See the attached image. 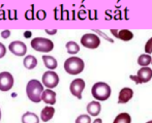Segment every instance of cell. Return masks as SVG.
Listing matches in <instances>:
<instances>
[{
    "mask_svg": "<svg viewBox=\"0 0 152 123\" xmlns=\"http://www.w3.org/2000/svg\"><path fill=\"white\" fill-rule=\"evenodd\" d=\"M132 96H134V91H132V88H128V87L122 88L118 95V103L119 105H122V103L128 102L132 98Z\"/></svg>",
    "mask_w": 152,
    "mask_h": 123,
    "instance_id": "11",
    "label": "cell"
},
{
    "mask_svg": "<svg viewBox=\"0 0 152 123\" xmlns=\"http://www.w3.org/2000/svg\"><path fill=\"white\" fill-rule=\"evenodd\" d=\"M42 82L47 88L52 89V88H55L59 84V77L53 70H48V72H46L42 75Z\"/></svg>",
    "mask_w": 152,
    "mask_h": 123,
    "instance_id": "7",
    "label": "cell"
},
{
    "mask_svg": "<svg viewBox=\"0 0 152 123\" xmlns=\"http://www.w3.org/2000/svg\"><path fill=\"white\" fill-rule=\"evenodd\" d=\"M114 35L116 37H118L119 40H123V42H128V40L134 38V33L130 30L127 29H121L120 31H118L117 33H114Z\"/></svg>",
    "mask_w": 152,
    "mask_h": 123,
    "instance_id": "16",
    "label": "cell"
},
{
    "mask_svg": "<svg viewBox=\"0 0 152 123\" xmlns=\"http://www.w3.org/2000/svg\"><path fill=\"white\" fill-rule=\"evenodd\" d=\"M44 92V86L38 80H30L27 83L26 93L32 102L38 103L42 101V95Z\"/></svg>",
    "mask_w": 152,
    "mask_h": 123,
    "instance_id": "1",
    "label": "cell"
},
{
    "mask_svg": "<svg viewBox=\"0 0 152 123\" xmlns=\"http://www.w3.org/2000/svg\"><path fill=\"white\" fill-rule=\"evenodd\" d=\"M31 48L37 52L48 53L54 49V44L51 40L45 37H34L30 42Z\"/></svg>",
    "mask_w": 152,
    "mask_h": 123,
    "instance_id": "4",
    "label": "cell"
},
{
    "mask_svg": "<svg viewBox=\"0 0 152 123\" xmlns=\"http://www.w3.org/2000/svg\"><path fill=\"white\" fill-rule=\"evenodd\" d=\"M0 120H1V110H0Z\"/></svg>",
    "mask_w": 152,
    "mask_h": 123,
    "instance_id": "30",
    "label": "cell"
},
{
    "mask_svg": "<svg viewBox=\"0 0 152 123\" xmlns=\"http://www.w3.org/2000/svg\"><path fill=\"white\" fill-rule=\"evenodd\" d=\"M145 52H146V54L152 53V37L147 40L146 45H145Z\"/></svg>",
    "mask_w": 152,
    "mask_h": 123,
    "instance_id": "23",
    "label": "cell"
},
{
    "mask_svg": "<svg viewBox=\"0 0 152 123\" xmlns=\"http://www.w3.org/2000/svg\"><path fill=\"white\" fill-rule=\"evenodd\" d=\"M151 62H152V58L149 54H142L138 58V64L140 66H142V67L148 66L149 64H151Z\"/></svg>",
    "mask_w": 152,
    "mask_h": 123,
    "instance_id": "20",
    "label": "cell"
},
{
    "mask_svg": "<svg viewBox=\"0 0 152 123\" xmlns=\"http://www.w3.org/2000/svg\"><path fill=\"white\" fill-rule=\"evenodd\" d=\"M65 48H66V51H67V53L68 54H72V55H75V54L79 53V51H80V46H79V45L77 44L76 42H72V40L66 42Z\"/></svg>",
    "mask_w": 152,
    "mask_h": 123,
    "instance_id": "19",
    "label": "cell"
},
{
    "mask_svg": "<svg viewBox=\"0 0 152 123\" xmlns=\"http://www.w3.org/2000/svg\"><path fill=\"white\" fill-rule=\"evenodd\" d=\"M86 110L90 116H98L102 111V105L98 101H91L87 105Z\"/></svg>",
    "mask_w": 152,
    "mask_h": 123,
    "instance_id": "13",
    "label": "cell"
},
{
    "mask_svg": "<svg viewBox=\"0 0 152 123\" xmlns=\"http://www.w3.org/2000/svg\"><path fill=\"white\" fill-rule=\"evenodd\" d=\"M64 70L68 75H76L84 70L85 63L80 57H69L64 62Z\"/></svg>",
    "mask_w": 152,
    "mask_h": 123,
    "instance_id": "3",
    "label": "cell"
},
{
    "mask_svg": "<svg viewBox=\"0 0 152 123\" xmlns=\"http://www.w3.org/2000/svg\"><path fill=\"white\" fill-rule=\"evenodd\" d=\"M22 123H39V118L35 113L26 112L22 116Z\"/></svg>",
    "mask_w": 152,
    "mask_h": 123,
    "instance_id": "17",
    "label": "cell"
},
{
    "mask_svg": "<svg viewBox=\"0 0 152 123\" xmlns=\"http://www.w3.org/2000/svg\"><path fill=\"white\" fill-rule=\"evenodd\" d=\"M8 50L12 52L14 55L16 56H24L27 52V47L26 45L23 42H20V40H15V42H12L8 46Z\"/></svg>",
    "mask_w": 152,
    "mask_h": 123,
    "instance_id": "9",
    "label": "cell"
},
{
    "mask_svg": "<svg viewBox=\"0 0 152 123\" xmlns=\"http://www.w3.org/2000/svg\"><path fill=\"white\" fill-rule=\"evenodd\" d=\"M81 45L87 49H97L100 45V38L94 33H86L81 37Z\"/></svg>",
    "mask_w": 152,
    "mask_h": 123,
    "instance_id": "5",
    "label": "cell"
},
{
    "mask_svg": "<svg viewBox=\"0 0 152 123\" xmlns=\"http://www.w3.org/2000/svg\"><path fill=\"white\" fill-rule=\"evenodd\" d=\"M93 123H102V120L100 119V118H96V119L93 121Z\"/></svg>",
    "mask_w": 152,
    "mask_h": 123,
    "instance_id": "29",
    "label": "cell"
},
{
    "mask_svg": "<svg viewBox=\"0 0 152 123\" xmlns=\"http://www.w3.org/2000/svg\"><path fill=\"white\" fill-rule=\"evenodd\" d=\"M139 80H140L141 84L143 83H148L152 79V70L149 66H144V67L140 68L137 72Z\"/></svg>",
    "mask_w": 152,
    "mask_h": 123,
    "instance_id": "10",
    "label": "cell"
},
{
    "mask_svg": "<svg viewBox=\"0 0 152 123\" xmlns=\"http://www.w3.org/2000/svg\"><path fill=\"white\" fill-rule=\"evenodd\" d=\"M10 35V30H3V31L1 32V36L3 38H8Z\"/></svg>",
    "mask_w": 152,
    "mask_h": 123,
    "instance_id": "26",
    "label": "cell"
},
{
    "mask_svg": "<svg viewBox=\"0 0 152 123\" xmlns=\"http://www.w3.org/2000/svg\"><path fill=\"white\" fill-rule=\"evenodd\" d=\"M151 64H152V62H151Z\"/></svg>",
    "mask_w": 152,
    "mask_h": 123,
    "instance_id": "32",
    "label": "cell"
},
{
    "mask_svg": "<svg viewBox=\"0 0 152 123\" xmlns=\"http://www.w3.org/2000/svg\"><path fill=\"white\" fill-rule=\"evenodd\" d=\"M130 80H132V81H134L136 82V84H141V82H140V80H139V78H138V75H130Z\"/></svg>",
    "mask_w": 152,
    "mask_h": 123,
    "instance_id": "27",
    "label": "cell"
},
{
    "mask_svg": "<svg viewBox=\"0 0 152 123\" xmlns=\"http://www.w3.org/2000/svg\"><path fill=\"white\" fill-rule=\"evenodd\" d=\"M23 64L27 70H33L37 65V60L33 55H27L23 60Z\"/></svg>",
    "mask_w": 152,
    "mask_h": 123,
    "instance_id": "18",
    "label": "cell"
},
{
    "mask_svg": "<svg viewBox=\"0 0 152 123\" xmlns=\"http://www.w3.org/2000/svg\"><path fill=\"white\" fill-rule=\"evenodd\" d=\"M76 123H91V118L88 115H80L76 119Z\"/></svg>",
    "mask_w": 152,
    "mask_h": 123,
    "instance_id": "22",
    "label": "cell"
},
{
    "mask_svg": "<svg viewBox=\"0 0 152 123\" xmlns=\"http://www.w3.org/2000/svg\"><path fill=\"white\" fill-rule=\"evenodd\" d=\"M5 54H6L5 46H4L2 42H0V59H1V58H3L4 56H5Z\"/></svg>",
    "mask_w": 152,
    "mask_h": 123,
    "instance_id": "24",
    "label": "cell"
},
{
    "mask_svg": "<svg viewBox=\"0 0 152 123\" xmlns=\"http://www.w3.org/2000/svg\"><path fill=\"white\" fill-rule=\"evenodd\" d=\"M15 83L14 77L10 72H0V91H10Z\"/></svg>",
    "mask_w": 152,
    "mask_h": 123,
    "instance_id": "6",
    "label": "cell"
},
{
    "mask_svg": "<svg viewBox=\"0 0 152 123\" xmlns=\"http://www.w3.org/2000/svg\"><path fill=\"white\" fill-rule=\"evenodd\" d=\"M36 17H37L38 20H44L45 18H46V12H44V10H38L37 12V15H36Z\"/></svg>",
    "mask_w": 152,
    "mask_h": 123,
    "instance_id": "25",
    "label": "cell"
},
{
    "mask_svg": "<svg viewBox=\"0 0 152 123\" xmlns=\"http://www.w3.org/2000/svg\"><path fill=\"white\" fill-rule=\"evenodd\" d=\"M132 122V117L127 113H120L114 119L113 123H130Z\"/></svg>",
    "mask_w": 152,
    "mask_h": 123,
    "instance_id": "21",
    "label": "cell"
},
{
    "mask_svg": "<svg viewBox=\"0 0 152 123\" xmlns=\"http://www.w3.org/2000/svg\"><path fill=\"white\" fill-rule=\"evenodd\" d=\"M42 100L45 103H47V105H54V103H56V93H55V91L51 90L50 88L44 90L42 95Z\"/></svg>",
    "mask_w": 152,
    "mask_h": 123,
    "instance_id": "12",
    "label": "cell"
},
{
    "mask_svg": "<svg viewBox=\"0 0 152 123\" xmlns=\"http://www.w3.org/2000/svg\"><path fill=\"white\" fill-rule=\"evenodd\" d=\"M85 86H86V84L83 79H75L69 86L70 93L74 96H76L78 99H82V93L85 89Z\"/></svg>",
    "mask_w": 152,
    "mask_h": 123,
    "instance_id": "8",
    "label": "cell"
},
{
    "mask_svg": "<svg viewBox=\"0 0 152 123\" xmlns=\"http://www.w3.org/2000/svg\"><path fill=\"white\" fill-rule=\"evenodd\" d=\"M42 60H44V64L47 68L49 70H56L57 68V60L55 59L53 56H50V55H44L42 56Z\"/></svg>",
    "mask_w": 152,
    "mask_h": 123,
    "instance_id": "15",
    "label": "cell"
},
{
    "mask_svg": "<svg viewBox=\"0 0 152 123\" xmlns=\"http://www.w3.org/2000/svg\"><path fill=\"white\" fill-rule=\"evenodd\" d=\"M91 94L98 101H104L110 98L112 94V89L110 85L104 82H97L91 88Z\"/></svg>",
    "mask_w": 152,
    "mask_h": 123,
    "instance_id": "2",
    "label": "cell"
},
{
    "mask_svg": "<svg viewBox=\"0 0 152 123\" xmlns=\"http://www.w3.org/2000/svg\"><path fill=\"white\" fill-rule=\"evenodd\" d=\"M55 114V109L53 107H46L42 110L40 113V119L44 122H48L49 120H51L53 118Z\"/></svg>",
    "mask_w": 152,
    "mask_h": 123,
    "instance_id": "14",
    "label": "cell"
},
{
    "mask_svg": "<svg viewBox=\"0 0 152 123\" xmlns=\"http://www.w3.org/2000/svg\"><path fill=\"white\" fill-rule=\"evenodd\" d=\"M45 31L47 32L48 34H50V35H53V34H55L57 32V30L56 29H53V30H49V29H46Z\"/></svg>",
    "mask_w": 152,
    "mask_h": 123,
    "instance_id": "28",
    "label": "cell"
},
{
    "mask_svg": "<svg viewBox=\"0 0 152 123\" xmlns=\"http://www.w3.org/2000/svg\"><path fill=\"white\" fill-rule=\"evenodd\" d=\"M146 123H152V120H151V121H148V122H146Z\"/></svg>",
    "mask_w": 152,
    "mask_h": 123,
    "instance_id": "31",
    "label": "cell"
}]
</instances>
